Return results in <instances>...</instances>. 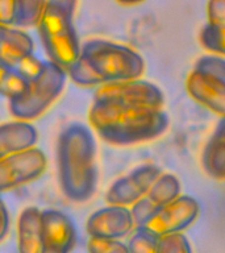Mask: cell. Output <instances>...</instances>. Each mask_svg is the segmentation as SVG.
Returning a JSON list of instances; mask_svg holds the SVG:
<instances>
[{"instance_id":"obj_1","label":"cell","mask_w":225,"mask_h":253,"mask_svg":"<svg viewBox=\"0 0 225 253\" xmlns=\"http://www.w3.org/2000/svg\"><path fill=\"white\" fill-rule=\"evenodd\" d=\"M58 177L63 194L73 202L88 201L96 191V142L88 126L73 123L57 142Z\"/></svg>"},{"instance_id":"obj_2","label":"cell","mask_w":225,"mask_h":253,"mask_svg":"<svg viewBox=\"0 0 225 253\" xmlns=\"http://www.w3.org/2000/svg\"><path fill=\"white\" fill-rule=\"evenodd\" d=\"M145 71V61L137 51L107 40L84 42L78 61L67 70L80 86H96L138 79Z\"/></svg>"},{"instance_id":"obj_3","label":"cell","mask_w":225,"mask_h":253,"mask_svg":"<svg viewBox=\"0 0 225 253\" xmlns=\"http://www.w3.org/2000/svg\"><path fill=\"white\" fill-rule=\"evenodd\" d=\"M91 126L103 140L113 145H133L163 134L169 116L163 110L92 103L88 114Z\"/></svg>"},{"instance_id":"obj_4","label":"cell","mask_w":225,"mask_h":253,"mask_svg":"<svg viewBox=\"0 0 225 253\" xmlns=\"http://www.w3.org/2000/svg\"><path fill=\"white\" fill-rule=\"evenodd\" d=\"M75 1H46L38 24V36L49 58L57 66L67 71L78 61L82 46L73 24Z\"/></svg>"},{"instance_id":"obj_5","label":"cell","mask_w":225,"mask_h":253,"mask_svg":"<svg viewBox=\"0 0 225 253\" xmlns=\"http://www.w3.org/2000/svg\"><path fill=\"white\" fill-rule=\"evenodd\" d=\"M66 83V71L51 61H45V66L38 77L28 82L21 96L9 100V111L16 119L27 122L38 118L58 98Z\"/></svg>"},{"instance_id":"obj_6","label":"cell","mask_w":225,"mask_h":253,"mask_svg":"<svg viewBox=\"0 0 225 253\" xmlns=\"http://www.w3.org/2000/svg\"><path fill=\"white\" fill-rule=\"evenodd\" d=\"M94 102L162 110L165 96L154 83L138 78L100 86L95 92Z\"/></svg>"},{"instance_id":"obj_7","label":"cell","mask_w":225,"mask_h":253,"mask_svg":"<svg viewBox=\"0 0 225 253\" xmlns=\"http://www.w3.org/2000/svg\"><path fill=\"white\" fill-rule=\"evenodd\" d=\"M46 156L38 148L0 160V193L35 181L46 169Z\"/></svg>"},{"instance_id":"obj_8","label":"cell","mask_w":225,"mask_h":253,"mask_svg":"<svg viewBox=\"0 0 225 253\" xmlns=\"http://www.w3.org/2000/svg\"><path fill=\"white\" fill-rule=\"evenodd\" d=\"M199 212L200 206L195 198L181 195L169 205L159 207L144 227L158 237L182 233L196 220Z\"/></svg>"},{"instance_id":"obj_9","label":"cell","mask_w":225,"mask_h":253,"mask_svg":"<svg viewBox=\"0 0 225 253\" xmlns=\"http://www.w3.org/2000/svg\"><path fill=\"white\" fill-rule=\"evenodd\" d=\"M161 174V168L157 165L146 164L138 166L110 186L106 194V201L112 206H133L136 202L148 195L150 187Z\"/></svg>"},{"instance_id":"obj_10","label":"cell","mask_w":225,"mask_h":253,"mask_svg":"<svg viewBox=\"0 0 225 253\" xmlns=\"http://www.w3.org/2000/svg\"><path fill=\"white\" fill-rule=\"evenodd\" d=\"M133 217L128 207L108 205L95 211L87 220L86 229L90 237L120 240L132 232Z\"/></svg>"},{"instance_id":"obj_11","label":"cell","mask_w":225,"mask_h":253,"mask_svg":"<svg viewBox=\"0 0 225 253\" xmlns=\"http://www.w3.org/2000/svg\"><path fill=\"white\" fill-rule=\"evenodd\" d=\"M75 241L76 231L70 217L58 210H43L41 253H70Z\"/></svg>"},{"instance_id":"obj_12","label":"cell","mask_w":225,"mask_h":253,"mask_svg":"<svg viewBox=\"0 0 225 253\" xmlns=\"http://www.w3.org/2000/svg\"><path fill=\"white\" fill-rule=\"evenodd\" d=\"M187 90L196 102L225 118V82L215 75L193 69L187 78Z\"/></svg>"},{"instance_id":"obj_13","label":"cell","mask_w":225,"mask_h":253,"mask_svg":"<svg viewBox=\"0 0 225 253\" xmlns=\"http://www.w3.org/2000/svg\"><path fill=\"white\" fill-rule=\"evenodd\" d=\"M33 40L28 33L0 25V65L15 70L20 63L33 55Z\"/></svg>"},{"instance_id":"obj_14","label":"cell","mask_w":225,"mask_h":253,"mask_svg":"<svg viewBox=\"0 0 225 253\" xmlns=\"http://www.w3.org/2000/svg\"><path fill=\"white\" fill-rule=\"evenodd\" d=\"M38 133L31 123L9 122L0 124V160L35 148Z\"/></svg>"},{"instance_id":"obj_15","label":"cell","mask_w":225,"mask_h":253,"mask_svg":"<svg viewBox=\"0 0 225 253\" xmlns=\"http://www.w3.org/2000/svg\"><path fill=\"white\" fill-rule=\"evenodd\" d=\"M42 248V211L37 207H27L21 211L17 221V249L19 253H41Z\"/></svg>"},{"instance_id":"obj_16","label":"cell","mask_w":225,"mask_h":253,"mask_svg":"<svg viewBox=\"0 0 225 253\" xmlns=\"http://www.w3.org/2000/svg\"><path fill=\"white\" fill-rule=\"evenodd\" d=\"M201 164L211 177L225 179V140L212 134L203 150Z\"/></svg>"},{"instance_id":"obj_17","label":"cell","mask_w":225,"mask_h":253,"mask_svg":"<svg viewBox=\"0 0 225 253\" xmlns=\"http://www.w3.org/2000/svg\"><path fill=\"white\" fill-rule=\"evenodd\" d=\"M181 182L174 174L162 173L150 187L146 197L157 207H162L181 197Z\"/></svg>"},{"instance_id":"obj_18","label":"cell","mask_w":225,"mask_h":253,"mask_svg":"<svg viewBox=\"0 0 225 253\" xmlns=\"http://www.w3.org/2000/svg\"><path fill=\"white\" fill-rule=\"evenodd\" d=\"M46 1L36 0H17L16 1L15 23L19 27L38 25L45 11Z\"/></svg>"},{"instance_id":"obj_19","label":"cell","mask_w":225,"mask_h":253,"mask_svg":"<svg viewBox=\"0 0 225 253\" xmlns=\"http://www.w3.org/2000/svg\"><path fill=\"white\" fill-rule=\"evenodd\" d=\"M27 87L28 82L19 73L0 65V94L12 100L21 96Z\"/></svg>"},{"instance_id":"obj_20","label":"cell","mask_w":225,"mask_h":253,"mask_svg":"<svg viewBox=\"0 0 225 253\" xmlns=\"http://www.w3.org/2000/svg\"><path fill=\"white\" fill-rule=\"evenodd\" d=\"M159 239L145 227H137L126 245L130 253H158Z\"/></svg>"},{"instance_id":"obj_21","label":"cell","mask_w":225,"mask_h":253,"mask_svg":"<svg viewBox=\"0 0 225 253\" xmlns=\"http://www.w3.org/2000/svg\"><path fill=\"white\" fill-rule=\"evenodd\" d=\"M200 42L205 49L225 55V29L207 24L200 32Z\"/></svg>"},{"instance_id":"obj_22","label":"cell","mask_w":225,"mask_h":253,"mask_svg":"<svg viewBox=\"0 0 225 253\" xmlns=\"http://www.w3.org/2000/svg\"><path fill=\"white\" fill-rule=\"evenodd\" d=\"M158 253H192V249L183 233H173L159 239Z\"/></svg>"},{"instance_id":"obj_23","label":"cell","mask_w":225,"mask_h":253,"mask_svg":"<svg viewBox=\"0 0 225 253\" xmlns=\"http://www.w3.org/2000/svg\"><path fill=\"white\" fill-rule=\"evenodd\" d=\"M159 207L154 205L153 202L150 201L148 197H144L138 202H136L132 209H130V213L133 217L134 225L137 227H144L148 221L151 219L154 213L157 212V210Z\"/></svg>"},{"instance_id":"obj_24","label":"cell","mask_w":225,"mask_h":253,"mask_svg":"<svg viewBox=\"0 0 225 253\" xmlns=\"http://www.w3.org/2000/svg\"><path fill=\"white\" fill-rule=\"evenodd\" d=\"M88 253H130L128 245L120 240L91 237L87 244Z\"/></svg>"},{"instance_id":"obj_25","label":"cell","mask_w":225,"mask_h":253,"mask_svg":"<svg viewBox=\"0 0 225 253\" xmlns=\"http://www.w3.org/2000/svg\"><path fill=\"white\" fill-rule=\"evenodd\" d=\"M195 70L204 71L208 74H212L221 81L225 82V59L217 55H203L197 59L195 66Z\"/></svg>"},{"instance_id":"obj_26","label":"cell","mask_w":225,"mask_h":253,"mask_svg":"<svg viewBox=\"0 0 225 253\" xmlns=\"http://www.w3.org/2000/svg\"><path fill=\"white\" fill-rule=\"evenodd\" d=\"M43 66H45V61H39L38 58H36L35 55H32V57L25 59L24 62L20 63L19 66L15 69V71L19 73L27 82H31L36 77H38Z\"/></svg>"},{"instance_id":"obj_27","label":"cell","mask_w":225,"mask_h":253,"mask_svg":"<svg viewBox=\"0 0 225 253\" xmlns=\"http://www.w3.org/2000/svg\"><path fill=\"white\" fill-rule=\"evenodd\" d=\"M208 25L225 29V0H212L207 5Z\"/></svg>"},{"instance_id":"obj_28","label":"cell","mask_w":225,"mask_h":253,"mask_svg":"<svg viewBox=\"0 0 225 253\" xmlns=\"http://www.w3.org/2000/svg\"><path fill=\"white\" fill-rule=\"evenodd\" d=\"M15 0H0V25L9 27L15 23Z\"/></svg>"},{"instance_id":"obj_29","label":"cell","mask_w":225,"mask_h":253,"mask_svg":"<svg viewBox=\"0 0 225 253\" xmlns=\"http://www.w3.org/2000/svg\"><path fill=\"white\" fill-rule=\"evenodd\" d=\"M8 229H9V213L7 206L0 199V243L7 236Z\"/></svg>"},{"instance_id":"obj_30","label":"cell","mask_w":225,"mask_h":253,"mask_svg":"<svg viewBox=\"0 0 225 253\" xmlns=\"http://www.w3.org/2000/svg\"><path fill=\"white\" fill-rule=\"evenodd\" d=\"M213 136L225 140V118H221V120L219 122V124H217L216 129L213 132Z\"/></svg>"}]
</instances>
